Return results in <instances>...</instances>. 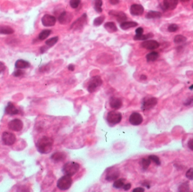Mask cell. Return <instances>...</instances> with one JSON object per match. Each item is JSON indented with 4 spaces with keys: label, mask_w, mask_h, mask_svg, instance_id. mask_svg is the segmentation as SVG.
<instances>
[{
    "label": "cell",
    "mask_w": 193,
    "mask_h": 192,
    "mask_svg": "<svg viewBox=\"0 0 193 192\" xmlns=\"http://www.w3.org/2000/svg\"><path fill=\"white\" fill-rule=\"evenodd\" d=\"M24 74V71L21 70V69H19L18 70L14 71V73H12V75H13L14 77H21L22 76H23Z\"/></svg>",
    "instance_id": "60d3db41"
},
{
    "label": "cell",
    "mask_w": 193,
    "mask_h": 192,
    "mask_svg": "<svg viewBox=\"0 0 193 192\" xmlns=\"http://www.w3.org/2000/svg\"><path fill=\"white\" fill-rule=\"evenodd\" d=\"M80 165L75 162H69L63 166L62 172L65 175L72 176L79 171L80 169Z\"/></svg>",
    "instance_id": "7a4b0ae2"
},
{
    "label": "cell",
    "mask_w": 193,
    "mask_h": 192,
    "mask_svg": "<svg viewBox=\"0 0 193 192\" xmlns=\"http://www.w3.org/2000/svg\"><path fill=\"white\" fill-rule=\"evenodd\" d=\"M141 46L144 49L152 50L157 49L159 47L160 44L158 42L155 40H145V41L143 42Z\"/></svg>",
    "instance_id": "9a60e30c"
},
{
    "label": "cell",
    "mask_w": 193,
    "mask_h": 192,
    "mask_svg": "<svg viewBox=\"0 0 193 192\" xmlns=\"http://www.w3.org/2000/svg\"><path fill=\"white\" fill-rule=\"evenodd\" d=\"M59 40V38L58 36L54 37L53 38L49 39L46 41L45 42V44L48 46V47H51L54 46V44H56V42H58Z\"/></svg>",
    "instance_id": "1f68e13d"
},
{
    "label": "cell",
    "mask_w": 193,
    "mask_h": 192,
    "mask_svg": "<svg viewBox=\"0 0 193 192\" xmlns=\"http://www.w3.org/2000/svg\"><path fill=\"white\" fill-rule=\"evenodd\" d=\"M14 30L12 27L9 26H0V34L2 35H12L14 33Z\"/></svg>",
    "instance_id": "484cf974"
},
{
    "label": "cell",
    "mask_w": 193,
    "mask_h": 192,
    "mask_svg": "<svg viewBox=\"0 0 193 192\" xmlns=\"http://www.w3.org/2000/svg\"><path fill=\"white\" fill-rule=\"evenodd\" d=\"M53 145V140L49 137L45 136L40 138L36 144L37 151L41 154L50 153L52 150Z\"/></svg>",
    "instance_id": "6da1fadb"
},
{
    "label": "cell",
    "mask_w": 193,
    "mask_h": 192,
    "mask_svg": "<svg viewBox=\"0 0 193 192\" xmlns=\"http://www.w3.org/2000/svg\"><path fill=\"white\" fill-rule=\"evenodd\" d=\"M122 114L115 110L109 112L106 117L107 123L111 126H113L119 124L122 121Z\"/></svg>",
    "instance_id": "3957f363"
},
{
    "label": "cell",
    "mask_w": 193,
    "mask_h": 192,
    "mask_svg": "<svg viewBox=\"0 0 193 192\" xmlns=\"http://www.w3.org/2000/svg\"><path fill=\"white\" fill-rule=\"evenodd\" d=\"M188 147L189 148L190 150L193 151V139H190L188 142Z\"/></svg>",
    "instance_id": "f6af8a7d"
},
{
    "label": "cell",
    "mask_w": 193,
    "mask_h": 192,
    "mask_svg": "<svg viewBox=\"0 0 193 192\" xmlns=\"http://www.w3.org/2000/svg\"><path fill=\"white\" fill-rule=\"evenodd\" d=\"M154 35L152 33H149L147 35H136L134 36L133 39L134 40H136V41H145L147 40V39H150L153 37Z\"/></svg>",
    "instance_id": "cb8c5ba5"
},
{
    "label": "cell",
    "mask_w": 193,
    "mask_h": 192,
    "mask_svg": "<svg viewBox=\"0 0 193 192\" xmlns=\"http://www.w3.org/2000/svg\"><path fill=\"white\" fill-rule=\"evenodd\" d=\"M142 185L146 187V188H147V189H150V184L149 183V181H145L142 183Z\"/></svg>",
    "instance_id": "c3c4849f"
},
{
    "label": "cell",
    "mask_w": 193,
    "mask_h": 192,
    "mask_svg": "<svg viewBox=\"0 0 193 192\" xmlns=\"http://www.w3.org/2000/svg\"><path fill=\"white\" fill-rule=\"evenodd\" d=\"M15 66L17 69H25L31 66L30 63L23 59H19L15 62Z\"/></svg>",
    "instance_id": "44dd1931"
},
{
    "label": "cell",
    "mask_w": 193,
    "mask_h": 192,
    "mask_svg": "<svg viewBox=\"0 0 193 192\" xmlns=\"http://www.w3.org/2000/svg\"><path fill=\"white\" fill-rule=\"evenodd\" d=\"M157 103V99L154 97L147 96L143 99L141 109L143 111L149 110L153 108Z\"/></svg>",
    "instance_id": "8992f818"
},
{
    "label": "cell",
    "mask_w": 193,
    "mask_h": 192,
    "mask_svg": "<svg viewBox=\"0 0 193 192\" xmlns=\"http://www.w3.org/2000/svg\"><path fill=\"white\" fill-rule=\"evenodd\" d=\"M51 30H42L41 32L39 34V40H41V41H43L45 39H47V37H48L51 35Z\"/></svg>",
    "instance_id": "4dcf8cb0"
},
{
    "label": "cell",
    "mask_w": 193,
    "mask_h": 192,
    "mask_svg": "<svg viewBox=\"0 0 193 192\" xmlns=\"http://www.w3.org/2000/svg\"><path fill=\"white\" fill-rule=\"evenodd\" d=\"M69 71H74L75 70V66L73 64H70L68 67Z\"/></svg>",
    "instance_id": "f907efd6"
},
{
    "label": "cell",
    "mask_w": 193,
    "mask_h": 192,
    "mask_svg": "<svg viewBox=\"0 0 193 192\" xmlns=\"http://www.w3.org/2000/svg\"><path fill=\"white\" fill-rule=\"evenodd\" d=\"M178 3V0H164V7L166 10H173L176 8Z\"/></svg>",
    "instance_id": "ffe728a7"
},
{
    "label": "cell",
    "mask_w": 193,
    "mask_h": 192,
    "mask_svg": "<svg viewBox=\"0 0 193 192\" xmlns=\"http://www.w3.org/2000/svg\"><path fill=\"white\" fill-rule=\"evenodd\" d=\"M23 127V123L19 119H12L8 124V128L14 131H20Z\"/></svg>",
    "instance_id": "8fae6325"
},
{
    "label": "cell",
    "mask_w": 193,
    "mask_h": 192,
    "mask_svg": "<svg viewBox=\"0 0 193 192\" xmlns=\"http://www.w3.org/2000/svg\"><path fill=\"white\" fill-rule=\"evenodd\" d=\"M148 158H149L150 160H151V161H152L153 162H154L157 165H161V162L160 159L157 156H155V155H150V156H149Z\"/></svg>",
    "instance_id": "d590c367"
},
{
    "label": "cell",
    "mask_w": 193,
    "mask_h": 192,
    "mask_svg": "<svg viewBox=\"0 0 193 192\" xmlns=\"http://www.w3.org/2000/svg\"><path fill=\"white\" fill-rule=\"evenodd\" d=\"M193 85H191V86H190V87H189V89L190 90H193Z\"/></svg>",
    "instance_id": "f5cc1de1"
},
{
    "label": "cell",
    "mask_w": 193,
    "mask_h": 192,
    "mask_svg": "<svg viewBox=\"0 0 193 192\" xmlns=\"http://www.w3.org/2000/svg\"><path fill=\"white\" fill-rule=\"evenodd\" d=\"M159 55L157 52L153 51V52L148 54L146 56V58L147 61L148 62H154L155 60H157V58H159Z\"/></svg>",
    "instance_id": "4316f807"
},
{
    "label": "cell",
    "mask_w": 193,
    "mask_h": 192,
    "mask_svg": "<svg viewBox=\"0 0 193 192\" xmlns=\"http://www.w3.org/2000/svg\"><path fill=\"white\" fill-rule=\"evenodd\" d=\"M129 121L132 125L138 126L143 122L142 116L139 113H133L129 117Z\"/></svg>",
    "instance_id": "5bb4252c"
},
{
    "label": "cell",
    "mask_w": 193,
    "mask_h": 192,
    "mask_svg": "<svg viewBox=\"0 0 193 192\" xmlns=\"http://www.w3.org/2000/svg\"><path fill=\"white\" fill-rule=\"evenodd\" d=\"M72 184L71 176L65 175L60 177L57 181L56 186L61 190H66L70 189Z\"/></svg>",
    "instance_id": "277c9868"
},
{
    "label": "cell",
    "mask_w": 193,
    "mask_h": 192,
    "mask_svg": "<svg viewBox=\"0 0 193 192\" xmlns=\"http://www.w3.org/2000/svg\"><path fill=\"white\" fill-rule=\"evenodd\" d=\"M120 172L118 168L115 167H111L106 170L105 179L107 181L116 180L119 177Z\"/></svg>",
    "instance_id": "ba28073f"
},
{
    "label": "cell",
    "mask_w": 193,
    "mask_h": 192,
    "mask_svg": "<svg viewBox=\"0 0 193 192\" xmlns=\"http://www.w3.org/2000/svg\"><path fill=\"white\" fill-rule=\"evenodd\" d=\"M110 3L113 5H116L117 4H118L120 2V0H109Z\"/></svg>",
    "instance_id": "7dc6e473"
},
{
    "label": "cell",
    "mask_w": 193,
    "mask_h": 192,
    "mask_svg": "<svg viewBox=\"0 0 193 192\" xmlns=\"http://www.w3.org/2000/svg\"><path fill=\"white\" fill-rule=\"evenodd\" d=\"M104 27L107 32L110 33L116 32L118 30V28L113 22H107L104 24Z\"/></svg>",
    "instance_id": "7402d4cb"
},
{
    "label": "cell",
    "mask_w": 193,
    "mask_h": 192,
    "mask_svg": "<svg viewBox=\"0 0 193 192\" xmlns=\"http://www.w3.org/2000/svg\"><path fill=\"white\" fill-rule=\"evenodd\" d=\"M140 79L142 80H146L147 79V77L145 75H143V74H142V75H141V77H140Z\"/></svg>",
    "instance_id": "816d5d0a"
},
{
    "label": "cell",
    "mask_w": 193,
    "mask_h": 192,
    "mask_svg": "<svg viewBox=\"0 0 193 192\" xmlns=\"http://www.w3.org/2000/svg\"><path fill=\"white\" fill-rule=\"evenodd\" d=\"M190 190L189 184L188 182H185L184 183L181 184L178 187L179 192H188Z\"/></svg>",
    "instance_id": "e575fe53"
},
{
    "label": "cell",
    "mask_w": 193,
    "mask_h": 192,
    "mask_svg": "<svg viewBox=\"0 0 193 192\" xmlns=\"http://www.w3.org/2000/svg\"><path fill=\"white\" fill-rule=\"evenodd\" d=\"M181 1L182 2H187V1H189V0H181Z\"/></svg>",
    "instance_id": "db71d44e"
},
{
    "label": "cell",
    "mask_w": 193,
    "mask_h": 192,
    "mask_svg": "<svg viewBox=\"0 0 193 192\" xmlns=\"http://www.w3.org/2000/svg\"><path fill=\"white\" fill-rule=\"evenodd\" d=\"M5 69H6V67L4 64V63L0 62V73L3 72V71L5 70Z\"/></svg>",
    "instance_id": "ee69618b"
},
{
    "label": "cell",
    "mask_w": 193,
    "mask_h": 192,
    "mask_svg": "<svg viewBox=\"0 0 193 192\" xmlns=\"http://www.w3.org/2000/svg\"><path fill=\"white\" fill-rule=\"evenodd\" d=\"M5 113L8 115H16L19 114V110L14 104L9 102L5 109Z\"/></svg>",
    "instance_id": "e0dca14e"
},
{
    "label": "cell",
    "mask_w": 193,
    "mask_h": 192,
    "mask_svg": "<svg viewBox=\"0 0 193 192\" xmlns=\"http://www.w3.org/2000/svg\"><path fill=\"white\" fill-rule=\"evenodd\" d=\"M104 19H105V16L104 15H101L98 16L97 18H95V19L93 21V24L95 26H99L100 25H101L103 23V22L104 21Z\"/></svg>",
    "instance_id": "d6a6232c"
},
{
    "label": "cell",
    "mask_w": 193,
    "mask_h": 192,
    "mask_svg": "<svg viewBox=\"0 0 193 192\" xmlns=\"http://www.w3.org/2000/svg\"><path fill=\"white\" fill-rule=\"evenodd\" d=\"M47 50H48V47H46V46H42L40 48V51H41V53H44Z\"/></svg>",
    "instance_id": "681fc988"
},
{
    "label": "cell",
    "mask_w": 193,
    "mask_h": 192,
    "mask_svg": "<svg viewBox=\"0 0 193 192\" xmlns=\"http://www.w3.org/2000/svg\"><path fill=\"white\" fill-rule=\"evenodd\" d=\"M122 101L119 98L116 97H112L110 100V106L113 110H118L120 109L122 106Z\"/></svg>",
    "instance_id": "d6986e66"
},
{
    "label": "cell",
    "mask_w": 193,
    "mask_h": 192,
    "mask_svg": "<svg viewBox=\"0 0 193 192\" xmlns=\"http://www.w3.org/2000/svg\"><path fill=\"white\" fill-rule=\"evenodd\" d=\"M178 28L179 27L177 24H170L168 27V30L169 32H175L178 30Z\"/></svg>",
    "instance_id": "74e56055"
},
{
    "label": "cell",
    "mask_w": 193,
    "mask_h": 192,
    "mask_svg": "<svg viewBox=\"0 0 193 192\" xmlns=\"http://www.w3.org/2000/svg\"><path fill=\"white\" fill-rule=\"evenodd\" d=\"M187 39L182 35H176L175 37V39H174V42L176 44H181V43H184L186 41Z\"/></svg>",
    "instance_id": "836d02e7"
},
{
    "label": "cell",
    "mask_w": 193,
    "mask_h": 192,
    "mask_svg": "<svg viewBox=\"0 0 193 192\" xmlns=\"http://www.w3.org/2000/svg\"><path fill=\"white\" fill-rule=\"evenodd\" d=\"M125 182V179L123 178L116 179L113 183V186L115 189H121V188H123V187L124 185Z\"/></svg>",
    "instance_id": "f1b7e54d"
},
{
    "label": "cell",
    "mask_w": 193,
    "mask_h": 192,
    "mask_svg": "<svg viewBox=\"0 0 193 192\" xmlns=\"http://www.w3.org/2000/svg\"><path fill=\"white\" fill-rule=\"evenodd\" d=\"M133 192H145V189H143V188H141V187H138V188H136L134 189L133 190Z\"/></svg>",
    "instance_id": "bcb514c9"
},
{
    "label": "cell",
    "mask_w": 193,
    "mask_h": 192,
    "mask_svg": "<svg viewBox=\"0 0 193 192\" xmlns=\"http://www.w3.org/2000/svg\"><path fill=\"white\" fill-rule=\"evenodd\" d=\"M184 105L186 106H193V96L190 98H187L184 103Z\"/></svg>",
    "instance_id": "f35d334b"
},
{
    "label": "cell",
    "mask_w": 193,
    "mask_h": 192,
    "mask_svg": "<svg viewBox=\"0 0 193 192\" xmlns=\"http://www.w3.org/2000/svg\"><path fill=\"white\" fill-rule=\"evenodd\" d=\"M102 5H103L102 0H94V8L95 12H97L98 13L102 12Z\"/></svg>",
    "instance_id": "f546056e"
},
{
    "label": "cell",
    "mask_w": 193,
    "mask_h": 192,
    "mask_svg": "<svg viewBox=\"0 0 193 192\" xmlns=\"http://www.w3.org/2000/svg\"><path fill=\"white\" fill-rule=\"evenodd\" d=\"M56 21L55 16L49 14H45L41 19L42 24L45 27H53L56 23Z\"/></svg>",
    "instance_id": "30bf717a"
},
{
    "label": "cell",
    "mask_w": 193,
    "mask_h": 192,
    "mask_svg": "<svg viewBox=\"0 0 193 192\" xmlns=\"http://www.w3.org/2000/svg\"><path fill=\"white\" fill-rule=\"evenodd\" d=\"M131 184L128 183L124 184V185L123 187V189H124L125 191L129 190L131 188Z\"/></svg>",
    "instance_id": "7bdbcfd3"
},
{
    "label": "cell",
    "mask_w": 193,
    "mask_h": 192,
    "mask_svg": "<svg viewBox=\"0 0 193 192\" xmlns=\"http://www.w3.org/2000/svg\"><path fill=\"white\" fill-rule=\"evenodd\" d=\"M143 33V29L142 27H139L136 30V35H142Z\"/></svg>",
    "instance_id": "b9f144b4"
},
{
    "label": "cell",
    "mask_w": 193,
    "mask_h": 192,
    "mask_svg": "<svg viewBox=\"0 0 193 192\" xmlns=\"http://www.w3.org/2000/svg\"><path fill=\"white\" fill-rule=\"evenodd\" d=\"M102 83H103L102 80L99 76H95L92 77L87 87L88 91L90 93H93L95 92L97 88L102 85Z\"/></svg>",
    "instance_id": "5b68a950"
},
{
    "label": "cell",
    "mask_w": 193,
    "mask_h": 192,
    "mask_svg": "<svg viewBox=\"0 0 193 192\" xmlns=\"http://www.w3.org/2000/svg\"><path fill=\"white\" fill-rule=\"evenodd\" d=\"M2 140L5 145H12L16 142V136L14 133L5 131L2 135Z\"/></svg>",
    "instance_id": "9c48e42d"
},
{
    "label": "cell",
    "mask_w": 193,
    "mask_h": 192,
    "mask_svg": "<svg viewBox=\"0 0 193 192\" xmlns=\"http://www.w3.org/2000/svg\"></svg>",
    "instance_id": "11a10c76"
},
{
    "label": "cell",
    "mask_w": 193,
    "mask_h": 192,
    "mask_svg": "<svg viewBox=\"0 0 193 192\" xmlns=\"http://www.w3.org/2000/svg\"><path fill=\"white\" fill-rule=\"evenodd\" d=\"M73 15L71 12H63L58 17V21L61 24H67L71 21Z\"/></svg>",
    "instance_id": "4fadbf2b"
},
{
    "label": "cell",
    "mask_w": 193,
    "mask_h": 192,
    "mask_svg": "<svg viewBox=\"0 0 193 192\" xmlns=\"http://www.w3.org/2000/svg\"><path fill=\"white\" fill-rule=\"evenodd\" d=\"M138 23L135 21H124L120 24V28L122 30H127L131 28L137 27Z\"/></svg>",
    "instance_id": "603a6c76"
},
{
    "label": "cell",
    "mask_w": 193,
    "mask_h": 192,
    "mask_svg": "<svg viewBox=\"0 0 193 192\" xmlns=\"http://www.w3.org/2000/svg\"><path fill=\"white\" fill-rule=\"evenodd\" d=\"M66 158V154L62 152H56L51 156V160L54 162L58 163L63 161Z\"/></svg>",
    "instance_id": "ac0fdd59"
},
{
    "label": "cell",
    "mask_w": 193,
    "mask_h": 192,
    "mask_svg": "<svg viewBox=\"0 0 193 192\" xmlns=\"http://www.w3.org/2000/svg\"><path fill=\"white\" fill-rule=\"evenodd\" d=\"M151 163V160L148 158H142L140 161V165L143 170L145 171L147 169H148L149 166Z\"/></svg>",
    "instance_id": "83f0119b"
},
{
    "label": "cell",
    "mask_w": 193,
    "mask_h": 192,
    "mask_svg": "<svg viewBox=\"0 0 193 192\" xmlns=\"http://www.w3.org/2000/svg\"><path fill=\"white\" fill-rule=\"evenodd\" d=\"M109 14L111 16L115 17L117 21L120 23L124 22L127 19V15L125 14L124 12H121V11L113 10H111L109 12Z\"/></svg>",
    "instance_id": "7c38bea8"
},
{
    "label": "cell",
    "mask_w": 193,
    "mask_h": 192,
    "mask_svg": "<svg viewBox=\"0 0 193 192\" xmlns=\"http://www.w3.org/2000/svg\"><path fill=\"white\" fill-rule=\"evenodd\" d=\"M161 16H162V13L161 12L156 11H150L146 15V18L148 19H158L161 18Z\"/></svg>",
    "instance_id": "d4e9b609"
},
{
    "label": "cell",
    "mask_w": 193,
    "mask_h": 192,
    "mask_svg": "<svg viewBox=\"0 0 193 192\" xmlns=\"http://www.w3.org/2000/svg\"><path fill=\"white\" fill-rule=\"evenodd\" d=\"M186 177L189 180H193V167L189 169L186 173Z\"/></svg>",
    "instance_id": "ab89813d"
},
{
    "label": "cell",
    "mask_w": 193,
    "mask_h": 192,
    "mask_svg": "<svg viewBox=\"0 0 193 192\" xmlns=\"http://www.w3.org/2000/svg\"><path fill=\"white\" fill-rule=\"evenodd\" d=\"M144 12V8L141 5L133 4L131 6L130 12L133 16H140L142 15Z\"/></svg>",
    "instance_id": "2e32d148"
},
{
    "label": "cell",
    "mask_w": 193,
    "mask_h": 192,
    "mask_svg": "<svg viewBox=\"0 0 193 192\" xmlns=\"http://www.w3.org/2000/svg\"><path fill=\"white\" fill-rule=\"evenodd\" d=\"M87 19L88 17L86 14H83L80 18L75 21L70 27V29L74 30H79L83 29L87 23Z\"/></svg>",
    "instance_id": "52a82bcc"
},
{
    "label": "cell",
    "mask_w": 193,
    "mask_h": 192,
    "mask_svg": "<svg viewBox=\"0 0 193 192\" xmlns=\"http://www.w3.org/2000/svg\"><path fill=\"white\" fill-rule=\"evenodd\" d=\"M81 0H70V5L73 9H77L80 4Z\"/></svg>",
    "instance_id": "8d00e7d4"
}]
</instances>
